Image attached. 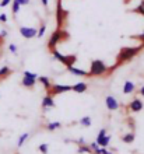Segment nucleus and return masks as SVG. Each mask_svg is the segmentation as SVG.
I'll return each mask as SVG.
<instances>
[{
    "instance_id": "obj_1",
    "label": "nucleus",
    "mask_w": 144,
    "mask_h": 154,
    "mask_svg": "<svg viewBox=\"0 0 144 154\" xmlns=\"http://www.w3.org/2000/svg\"><path fill=\"white\" fill-rule=\"evenodd\" d=\"M143 46L144 45L140 44V45H137V46H124V48H122L118 57H116V66L122 65L124 62H129L132 57H134L137 53L140 52L141 49H143Z\"/></svg>"
},
{
    "instance_id": "obj_2",
    "label": "nucleus",
    "mask_w": 144,
    "mask_h": 154,
    "mask_svg": "<svg viewBox=\"0 0 144 154\" xmlns=\"http://www.w3.org/2000/svg\"><path fill=\"white\" fill-rule=\"evenodd\" d=\"M106 72H108V66L105 65V62L100 60V59H95V60L91 62L88 74L90 76H104Z\"/></svg>"
},
{
    "instance_id": "obj_3",
    "label": "nucleus",
    "mask_w": 144,
    "mask_h": 154,
    "mask_svg": "<svg viewBox=\"0 0 144 154\" xmlns=\"http://www.w3.org/2000/svg\"><path fill=\"white\" fill-rule=\"evenodd\" d=\"M67 38V32L66 31H63L62 28H57L55 32L51 35V38H49V42H48V46H49V51H53V49L56 48V45L59 44L60 41H63Z\"/></svg>"
},
{
    "instance_id": "obj_4",
    "label": "nucleus",
    "mask_w": 144,
    "mask_h": 154,
    "mask_svg": "<svg viewBox=\"0 0 144 154\" xmlns=\"http://www.w3.org/2000/svg\"><path fill=\"white\" fill-rule=\"evenodd\" d=\"M72 85L69 84H52L51 90H49L46 94L49 95H59V94H64V93H69V91H72Z\"/></svg>"
},
{
    "instance_id": "obj_5",
    "label": "nucleus",
    "mask_w": 144,
    "mask_h": 154,
    "mask_svg": "<svg viewBox=\"0 0 144 154\" xmlns=\"http://www.w3.org/2000/svg\"><path fill=\"white\" fill-rule=\"evenodd\" d=\"M66 16H67V11L63 8L62 6V0H57V7H56V21H57V27L62 28V25L64 24V20H66Z\"/></svg>"
},
{
    "instance_id": "obj_6",
    "label": "nucleus",
    "mask_w": 144,
    "mask_h": 154,
    "mask_svg": "<svg viewBox=\"0 0 144 154\" xmlns=\"http://www.w3.org/2000/svg\"><path fill=\"white\" fill-rule=\"evenodd\" d=\"M36 32H38V29L34 28V27H20V34L25 38V39L35 38L36 37Z\"/></svg>"
},
{
    "instance_id": "obj_7",
    "label": "nucleus",
    "mask_w": 144,
    "mask_h": 154,
    "mask_svg": "<svg viewBox=\"0 0 144 154\" xmlns=\"http://www.w3.org/2000/svg\"><path fill=\"white\" fill-rule=\"evenodd\" d=\"M143 106L144 104L140 98H133L130 101V104H129V109L132 112H140V111H143Z\"/></svg>"
},
{
    "instance_id": "obj_8",
    "label": "nucleus",
    "mask_w": 144,
    "mask_h": 154,
    "mask_svg": "<svg viewBox=\"0 0 144 154\" xmlns=\"http://www.w3.org/2000/svg\"><path fill=\"white\" fill-rule=\"evenodd\" d=\"M105 105H106V108H108L109 111L119 109V102H118V100H116L113 95H108V97L105 98Z\"/></svg>"
},
{
    "instance_id": "obj_9",
    "label": "nucleus",
    "mask_w": 144,
    "mask_h": 154,
    "mask_svg": "<svg viewBox=\"0 0 144 154\" xmlns=\"http://www.w3.org/2000/svg\"><path fill=\"white\" fill-rule=\"evenodd\" d=\"M55 106H56V104H55L53 97L49 95V94H46V95L42 98V108H44V111H46L48 108H55Z\"/></svg>"
},
{
    "instance_id": "obj_10",
    "label": "nucleus",
    "mask_w": 144,
    "mask_h": 154,
    "mask_svg": "<svg viewBox=\"0 0 144 154\" xmlns=\"http://www.w3.org/2000/svg\"><path fill=\"white\" fill-rule=\"evenodd\" d=\"M67 70H69V73L74 74V76H78V77H87V76H90V74H88V72H85V70H83V69H78V67H76L74 65L69 66Z\"/></svg>"
},
{
    "instance_id": "obj_11",
    "label": "nucleus",
    "mask_w": 144,
    "mask_h": 154,
    "mask_svg": "<svg viewBox=\"0 0 144 154\" xmlns=\"http://www.w3.org/2000/svg\"><path fill=\"white\" fill-rule=\"evenodd\" d=\"M77 60V56L76 55H63V57H62V60H60V63H63L66 67H69V66H73L74 63H76Z\"/></svg>"
},
{
    "instance_id": "obj_12",
    "label": "nucleus",
    "mask_w": 144,
    "mask_h": 154,
    "mask_svg": "<svg viewBox=\"0 0 144 154\" xmlns=\"http://www.w3.org/2000/svg\"><path fill=\"white\" fill-rule=\"evenodd\" d=\"M72 91H74V93H77V94H83V93H85L87 91V88H88V85H87V83H84V81H78V83H76L74 85H72Z\"/></svg>"
},
{
    "instance_id": "obj_13",
    "label": "nucleus",
    "mask_w": 144,
    "mask_h": 154,
    "mask_svg": "<svg viewBox=\"0 0 144 154\" xmlns=\"http://www.w3.org/2000/svg\"><path fill=\"white\" fill-rule=\"evenodd\" d=\"M134 90H136V84H134L133 81H130V80L124 81V84H123V94H133V93H134Z\"/></svg>"
},
{
    "instance_id": "obj_14",
    "label": "nucleus",
    "mask_w": 144,
    "mask_h": 154,
    "mask_svg": "<svg viewBox=\"0 0 144 154\" xmlns=\"http://www.w3.org/2000/svg\"><path fill=\"white\" fill-rule=\"evenodd\" d=\"M36 80L39 81L42 85H44V88L46 90V93H48L49 90H51V87H52V83H51V80H49V77H46V76H38V79H36Z\"/></svg>"
},
{
    "instance_id": "obj_15",
    "label": "nucleus",
    "mask_w": 144,
    "mask_h": 154,
    "mask_svg": "<svg viewBox=\"0 0 144 154\" xmlns=\"http://www.w3.org/2000/svg\"><path fill=\"white\" fill-rule=\"evenodd\" d=\"M21 84L27 87V88H32L34 85L36 84V79H32V77H23V80H21Z\"/></svg>"
},
{
    "instance_id": "obj_16",
    "label": "nucleus",
    "mask_w": 144,
    "mask_h": 154,
    "mask_svg": "<svg viewBox=\"0 0 144 154\" xmlns=\"http://www.w3.org/2000/svg\"><path fill=\"white\" fill-rule=\"evenodd\" d=\"M95 142L100 144V147H108V146H109V142H111V136L105 134V136H102V137L97 139Z\"/></svg>"
},
{
    "instance_id": "obj_17",
    "label": "nucleus",
    "mask_w": 144,
    "mask_h": 154,
    "mask_svg": "<svg viewBox=\"0 0 144 154\" xmlns=\"http://www.w3.org/2000/svg\"><path fill=\"white\" fill-rule=\"evenodd\" d=\"M11 74V69L8 67V66H3V67H0V80H4L6 77H8Z\"/></svg>"
},
{
    "instance_id": "obj_18",
    "label": "nucleus",
    "mask_w": 144,
    "mask_h": 154,
    "mask_svg": "<svg viewBox=\"0 0 144 154\" xmlns=\"http://www.w3.org/2000/svg\"><path fill=\"white\" fill-rule=\"evenodd\" d=\"M83 128H90L91 126V123H92V121H91V116H83L80 119V122H78Z\"/></svg>"
},
{
    "instance_id": "obj_19",
    "label": "nucleus",
    "mask_w": 144,
    "mask_h": 154,
    "mask_svg": "<svg viewBox=\"0 0 144 154\" xmlns=\"http://www.w3.org/2000/svg\"><path fill=\"white\" fill-rule=\"evenodd\" d=\"M59 128H62V123H60V122H49L48 125H46V129L51 130V132L59 129Z\"/></svg>"
},
{
    "instance_id": "obj_20",
    "label": "nucleus",
    "mask_w": 144,
    "mask_h": 154,
    "mask_svg": "<svg viewBox=\"0 0 144 154\" xmlns=\"http://www.w3.org/2000/svg\"><path fill=\"white\" fill-rule=\"evenodd\" d=\"M122 140H123L124 143H133V142H134V133H133V132L126 133L123 137H122Z\"/></svg>"
},
{
    "instance_id": "obj_21",
    "label": "nucleus",
    "mask_w": 144,
    "mask_h": 154,
    "mask_svg": "<svg viewBox=\"0 0 144 154\" xmlns=\"http://www.w3.org/2000/svg\"><path fill=\"white\" fill-rule=\"evenodd\" d=\"M133 13H137V14H140V16H144V0H141L140 3H139V6L133 10Z\"/></svg>"
},
{
    "instance_id": "obj_22",
    "label": "nucleus",
    "mask_w": 144,
    "mask_h": 154,
    "mask_svg": "<svg viewBox=\"0 0 144 154\" xmlns=\"http://www.w3.org/2000/svg\"><path fill=\"white\" fill-rule=\"evenodd\" d=\"M28 137H29V133H23L20 136V139H18V142H17V146L21 147L25 142H27V139H28Z\"/></svg>"
},
{
    "instance_id": "obj_23",
    "label": "nucleus",
    "mask_w": 144,
    "mask_h": 154,
    "mask_svg": "<svg viewBox=\"0 0 144 154\" xmlns=\"http://www.w3.org/2000/svg\"><path fill=\"white\" fill-rule=\"evenodd\" d=\"M78 153L80 154H83V153H92V150H91V147L90 146H87V144H81V146H78Z\"/></svg>"
},
{
    "instance_id": "obj_24",
    "label": "nucleus",
    "mask_w": 144,
    "mask_h": 154,
    "mask_svg": "<svg viewBox=\"0 0 144 154\" xmlns=\"http://www.w3.org/2000/svg\"><path fill=\"white\" fill-rule=\"evenodd\" d=\"M20 7H21L20 4L17 3L16 0H13L11 2V11H13V14H17V13L20 11Z\"/></svg>"
},
{
    "instance_id": "obj_25",
    "label": "nucleus",
    "mask_w": 144,
    "mask_h": 154,
    "mask_svg": "<svg viewBox=\"0 0 144 154\" xmlns=\"http://www.w3.org/2000/svg\"><path fill=\"white\" fill-rule=\"evenodd\" d=\"M51 52H52V55H53V59H55V60H59V62L62 60V57H63V55H62V53H60L56 48L53 49V51H51Z\"/></svg>"
},
{
    "instance_id": "obj_26",
    "label": "nucleus",
    "mask_w": 144,
    "mask_h": 154,
    "mask_svg": "<svg viewBox=\"0 0 144 154\" xmlns=\"http://www.w3.org/2000/svg\"><path fill=\"white\" fill-rule=\"evenodd\" d=\"M45 31H46V25L42 24L39 28H38V32H36V38H42V37H44V35H45Z\"/></svg>"
},
{
    "instance_id": "obj_27",
    "label": "nucleus",
    "mask_w": 144,
    "mask_h": 154,
    "mask_svg": "<svg viewBox=\"0 0 144 154\" xmlns=\"http://www.w3.org/2000/svg\"><path fill=\"white\" fill-rule=\"evenodd\" d=\"M48 149H49V144H46V143H42V144H39V147H38V150L42 154H48Z\"/></svg>"
},
{
    "instance_id": "obj_28",
    "label": "nucleus",
    "mask_w": 144,
    "mask_h": 154,
    "mask_svg": "<svg viewBox=\"0 0 144 154\" xmlns=\"http://www.w3.org/2000/svg\"><path fill=\"white\" fill-rule=\"evenodd\" d=\"M24 76L25 77H32V79H38V74L34 73V72H29V70H25V72H24Z\"/></svg>"
},
{
    "instance_id": "obj_29",
    "label": "nucleus",
    "mask_w": 144,
    "mask_h": 154,
    "mask_svg": "<svg viewBox=\"0 0 144 154\" xmlns=\"http://www.w3.org/2000/svg\"><path fill=\"white\" fill-rule=\"evenodd\" d=\"M95 154H112V153H111V151H109L106 147H100V150L97 151Z\"/></svg>"
},
{
    "instance_id": "obj_30",
    "label": "nucleus",
    "mask_w": 144,
    "mask_h": 154,
    "mask_svg": "<svg viewBox=\"0 0 144 154\" xmlns=\"http://www.w3.org/2000/svg\"><path fill=\"white\" fill-rule=\"evenodd\" d=\"M8 51L16 55V53H17V45L16 44H10V45H8Z\"/></svg>"
},
{
    "instance_id": "obj_31",
    "label": "nucleus",
    "mask_w": 144,
    "mask_h": 154,
    "mask_svg": "<svg viewBox=\"0 0 144 154\" xmlns=\"http://www.w3.org/2000/svg\"><path fill=\"white\" fill-rule=\"evenodd\" d=\"M132 38H133V39H140V41H141V44L144 45V31L140 34V35H133Z\"/></svg>"
},
{
    "instance_id": "obj_32",
    "label": "nucleus",
    "mask_w": 144,
    "mask_h": 154,
    "mask_svg": "<svg viewBox=\"0 0 144 154\" xmlns=\"http://www.w3.org/2000/svg\"><path fill=\"white\" fill-rule=\"evenodd\" d=\"M16 2L20 4V6H27V4H29L31 0H16Z\"/></svg>"
},
{
    "instance_id": "obj_33",
    "label": "nucleus",
    "mask_w": 144,
    "mask_h": 154,
    "mask_svg": "<svg viewBox=\"0 0 144 154\" xmlns=\"http://www.w3.org/2000/svg\"><path fill=\"white\" fill-rule=\"evenodd\" d=\"M13 0H2V3H0V7H6V6H8V4L11 3Z\"/></svg>"
},
{
    "instance_id": "obj_34",
    "label": "nucleus",
    "mask_w": 144,
    "mask_h": 154,
    "mask_svg": "<svg viewBox=\"0 0 144 154\" xmlns=\"http://www.w3.org/2000/svg\"><path fill=\"white\" fill-rule=\"evenodd\" d=\"M7 20H8L7 14H4V13L3 14H0V23H7Z\"/></svg>"
},
{
    "instance_id": "obj_35",
    "label": "nucleus",
    "mask_w": 144,
    "mask_h": 154,
    "mask_svg": "<svg viewBox=\"0 0 144 154\" xmlns=\"http://www.w3.org/2000/svg\"><path fill=\"white\" fill-rule=\"evenodd\" d=\"M0 37L6 38V37H7V31H6V29H2V31H0Z\"/></svg>"
},
{
    "instance_id": "obj_36",
    "label": "nucleus",
    "mask_w": 144,
    "mask_h": 154,
    "mask_svg": "<svg viewBox=\"0 0 144 154\" xmlns=\"http://www.w3.org/2000/svg\"><path fill=\"white\" fill-rule=\"evenodd\" d=\"M77 143H78V146H81V144H85V140L84 137H80L78 140H77Z\"/></svg>"
},
{
    "instance_id": "obj_37",
    "label": "nucleus",
    "mask_w": 144,
    "mask_h": 154,
    "mask_svg": "<svg viewBox=\"0 0 144 154\" xmlns=\"http://www.w3.org/2000/svg\"><path fill=\"white\" fill-rule=\"evenodd\" d=\"M41 2H42V6H44V7H48L49 6V0H41Z\"/></svg>"
},
{
    "instance_id": "obj_38",
    "label": "nucleus",
    "mask_w": 144,
    "mask_h": 154,
    "mask_svg": "<svg viewBox=\"0 0 144 154\" xmlns=\"http://www.w3.org/2000/svg\"><path fill=\"white\" fill-rule=\"evenodd\" d=\"M139 94H140L141 97H144V85H141L140 90H139Z\"/></svg>"
},
{
    "instance_id": "obj_39",
    "label": "nucleus",
    "mask_w": 144,
    "mask_h": 154,
    "mask_svg": "<svg viewBox=\"0 0 144 154\" xmlns=\"http://www.w3.org/2000/svg\"><path fill=\"white\" fill-rule=\"evenodd\" d=\"M2 45H3V38L0 37V46H2Z\"/></svg>"
},
{
    "instance_id": "obj_40",
    "label": "nucleus",
    "mask_w": 144,
    "mask_h": 154,
    "mask_svg": "<svg viewBox=\"0 0 144 154\" xmlns=\"http://www.w3.org/2000/svg\"><path fill=\"white\" fill-rule=\"evenodd\" d=\"M129 2H130V0H124V3H129Z\"/></svg>"
}]
</instances>
